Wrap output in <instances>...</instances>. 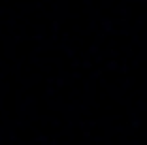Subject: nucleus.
I'll list each match as a JSON object with an SVG mask.
<instances>
[]
</instances>
